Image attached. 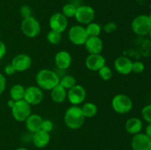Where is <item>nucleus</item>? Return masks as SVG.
<instances>
[{
    "label": "nucleus",
    "instance_id": "obj_1",
    "mask_svg": "<svg viewBox=\"0 0 151 150\" xmlns=\"http://www.w3.org/2000/svg\"><path fill=\"white\" fill-rule=\"evenodd\" d=\"M60 76L57 73L50 69H44L37 73L35 80L41 89L51 91L60 83Z\"/></svg>",
    "mask_w": 151,
    "mask_h": 150
},
{
    "label": "nucleus",
    "instance_id": "obj_2",
    "mask_svg": "<svg viewBox=\"0 0 151 150\" xmlns=\"http://www.w3.org/2000/svg\"><path fill=\"white\" fill-rule=\"evenodd\" d=\"M85 119L81 107L78 105H73L69 107L64 115L65 124L71 129L81 128L85 121Z\"/></svg>",
    "mask_w": 151,
    "mask_h": 150
},
{
    "label": "nucleus",
    "instance_id": "obj_3",
    "mask_svg": "<svg viewBox=\"0 0 151 150\" xmlns=\"http://www.w3.org/2000/svg\"><path fill=\"white\" fill-rule=\"evenodd\" d=\"M131 29L137 35H148L151 29V20L147 15H140L134 18L131 22Z\"/></svg>",
    "mask_w": 151,
    "mask_h": 150
},
{
    "label": "nucleus",
    "instance_id": "obj_4",
    "mask_svg": "<svg viewBox=\"0 0 151 150\" xmlns=\"http://www.w3.org/2000/svg\"><path fill=\"white\" fill-rule=\"evenodd\" d=\"M112 107L115 112L120 114L128 113L132 110L133 101L128 96L117 94L112 99Z\"/></svg>",
    "mask_w": 151,
    "mask_h": 150
},
{
    "label": "nucleus",
    "instance_id": "obj_5",
    "mask_svg": "<svg viewBox=\"0 0 151 150\" xmlns=\"http://www.w3.org/2000/svg\"><path fill=\"white\" fill-rule=\"evenodd\" d=\"M21 29L24 35L29 38H35L41 32V25L33 16L23 19L21 24Z\"/></svg>",
    "mask_w": 151,
    "mask_h": 150
},
{
    "label": "nucleus",
    "instance_id": "obj_6",
    "mask_svg": "<svg viewBox=\"0 0 151 150\" xmlns=\"http://www.w3.org/2000/svg\"><path fill=\"white\" fill-rule=\"evenodd\" d=\"M11 110L13 117L19 122L24 121L31 114V105L24 99L16 101Z\"/></svg>",
    "mask_w": 151,
    "mask_h": 150
},
{
    "label": "nucleus",
    "instance_id": "obj_7",
    "mask_svg": "<svg viewBox=\"0 0 151 150\" xmlns=\"http://www.w3.org/2000/svg\"><path fill=\"white\" fill-rule=\"evenodd\" d=\"M68 35H69V41L77 46L84 45L88 38L86 28L81 25L72 26L69 29Z\"/></svg>",
    "mask_w": 151,
    "mask_h": 150
},
{
    "label": "nucleus",
    "instance_id": "obj_8",
    "mask_svg": "<svg viewBox=\"0 0 151 150\" xmlns=\"http://www.w3.org/2000/svg\"><path fill=\"white\" fill-rule=\"evenodd\" d=\"M75 17L77 21L80 24H88L94 21L95 17V11L91 6L81 5L77 8Z\"/></svg>",
    "mask_w": 151,
    "mask_h": 150
},
{
    "label": "nucleus",
    "instance_id": "obj_9",
    "mask_svg": "<svg viewBox=\"0 0 151 150\" xmlns=\"http://www.w3.org/2000/svg\"><path fill=\"white\" fill-rule=\"evenodd\" d=\"M44 94L38 86H29L25 88L24 99L30 105H37L42 101Z\"/></svg>",
    "mask_w": 151,
    "mask_h": 150
},
{
    "label": "nucleus",
    "instance_id": "obj_10",
    "mask_svg": "<svg viewBox=\"0 0 151 150\" xmlns=\"http://www.w3.org/2000/svg\"><path fill=\"white\" fill-rule=\"evenodd\" d=\"M86 97V91L84 87L81 85H75L68 91L67 98L69 102L73 105H78L84 101Z\"/></svg>",
    "mask_w": 151,
    "mask_h": 150
},
{
    "label": "nucleus",
    "instance_id": "obj_11",
    "mask_svg": "<svg viewBox=\"0 0 151 150\" xmlns=\"http://www.w3.org/2000/svg\"><path fill=\"white\" fill-rule=\"evenodd\" d=\"M49 24L51 28V30L62 33L67 28V18L62 13H56L50 17Z\"/></svg>",
    "mask_w": 151,
    "mask_h": 150
},
{
    "label": "nucleus",
    "instance_id": "obj_12",
    "mask_svg": "<svg viewBox=\"0 0 151 150\" xmlns=\"http://www.w3.org/2000/svg\"><path fill=\"white\" fill-rule=\"evenodd\" d=\"M131 147L133 150H151V138L142 132L136 134L131 141Z\"/></svg>",
    "mask_w": 151,
    "mask_h": 150
},
{
    "label": "nucleus",
    "instance_id": "obj_13",
    "mask_svg": "<svg viewBox=\"0 0 151 150\" xmlns=\"http://www.w3.org/2000/svg\"><path fill=\"white\" fill-rule=\"evenodd\" d=\"M11 64L16 71H25L30 68L32 65V59L27 54H19L13 57Z\"/></svg>",
    "mask_w": 151,
    "mask_h": 150
},
{
    "label": "nucleus",
    "instance_id": "obj_14",
    "mask_svg": "<svg viewBox=\"0 0 151 150\" xmlns=\"http://www.w3.org/2000/svg\"><path fill=\"white\" fill-rule=\"evenodd\" d=\"M87 69L93 71H98L106 66V59L100 54H90L86 59Z\"/></svg>",
    "mask_w": 151,
    "mask_h": 150
},
{
    "label": "nucleus",
    "instance_id": "obj_15",
    "mask_svg": "<svg viewBox=\"0 0 151 150\" xmlns=\"http://www.w3.org/2000/svg\"><path fill=\"white\" fill-rule=\"evenodd\" d=\"M133 62L131 59L125 56H120L114 60V69L119 74L122 75L129 74L132 72Z\"/></svg>",
    "mask_w": 151,
    "mask_h": 150
},
{
    "label": "nucleus",
    "instance_id": "obj_16",
    "mask_svg": "<svg viewBox=\"0 0 151 150\" xmlns=\"http://www.w3.org/2000/svg\"><path fill=\"white\" fill-rule=\"evenodd\" d=\"M27 129L31 133H35L41 129L43 119L38 114H30L24 121Z\"/></svg>",
    "mask_w": 151,
    "mask_h": 150
},
{
    "label": "nucleus",
    "instance_id": "obj_17",
    "mask_svg": "<svg viewBox=\"0 0 151 150\" xmlns=\"http://www.w3.org/2000/svg\"><path fill=\"white\" fill-rule=\"evenodd\" d=\"M84 45L89 54H100L103 48V43L100 37H88Z\"/></svg>",
    "mask_w": 151,
    "mask_h": 150
},
{
    "label": "nucleus",
    "instance_id": "obj_18",
    "mask_svg": "<svg viewBox=\"0 0 151 150\" xmlns=\"http://www.w3.org/2000/svg\"><path fill=\"white\" fill-rule=\"evenodd\" d=\"M55 63L59 69H67L72 64V56L68 51H60L55 57Z\"/></svg>",
    "mask_w": 151,
    "mask_h": 150
},
{
    "label": "nucleus",
    "instance_id": "obj_19",
    "mask_svg": "<svg viewBox=\"0 0 151 150\" xmlns=\"http://www.w3.org/2000/svg\"><path fill=\"white\" fill-rule=\"evenodd\" d=\"M50 133L42 129L33 133V135H32V142L37 148L41 149L47 146L50 143Z\"/></svg>",
    "mask_w": 151,
    "mask_h": 150
},
{
    "label": "nucleus",
    "instance_id": "obj_20",
    "mask_svg": "<svg viewBox=\"0 0 151 150\" xmlns=\"http://www.w3.org/2000/svg\"><path fill=\"white\" fill-rule=\"evenodd\" d=\"M125 127L128 133L134 135L141 132L143 127V123L139 118L133 117L127 120Z\"/></svg>",
    "mask_w": 151,
    "mask_h": 150
},
{
    "label": "nucleus",
    "instance_id": "obj_21",
    "mask_svg": "<svg viewBox=\"0 0 151 150\" xmlns=\"http://www.w3.org/2000/svg\"><path fill=\"white\" fill-rule=\"evenodd\" d=\"M67 97L66 90L58 84L51 90V98L56 103H61L66 100Z\"/></svg>",
    "mask_w": 151,
    "mask_h": 150
},
{
    "label": "nucleus",
    "instance_id": "obj_22",
    "mask_svg": "<svg viewBox=\"0 0 151 150\" xmlns=\"http://www.w3.org/2000/svg\"><path fill=\"white\" fill-rule=\"evenodd\" d=\"M24 87L20 84H16V85H13L10 90V98L11 99L14 100L15 101H20V100L24 99Z\"/></svg>",
    "mask_w": 151,
    "mask_h": 150
},
{
    "label": "nucleus",
    "instance_id": "obj_23",
    "mask_svg": "<svg viewBox=\"0 0 151 150\" xmlns=\"http://www.w3.org/2000/svg\"><path fill=\"white\" fill-rule=\"evenodd\" d=\"M83 114L85 118H92L97 113V107L95 104L91 102L85 103L81 107Z\"/></svg>",
    "mask_w": 151,
    "mask_h": 150
},
{
    "label": "nucleus",
    "instance_id": "obj_24",
    "mask_svg": "<svg viewBox=\"0 0 151 150\" xmlns=\"http://www.w3.org/2000/svg\"><path fill=\"white\" fill-rule=\"evenodd\" d=\"M85 28L88 37H99L101 32V26L98 24L94 22L87 24V26Z\"/></svg>",
    "mask_w": 151,
    "mask_h": 150
},
{
    "label": "nucleus",
    "instance_id": "obj_25",
    "mask_svg": "<svg viewBox=\"0 0 151 150\" xmlns=\"http://www.w3.org/2000/svg\"><path fill=\"white\" fill-rule=\"evenodd\" d=\"M60 84L66 90H69L76 85V79L72 75H65L60 79Z\"/></svg>",
    "mask_w": 151,
    "mask_h": 150
},
{
    "label": "nucleus",
    "instance_id": "obj_26",
    "mask_svg": "<svg viewBox=\"0 0 151 150\" xmlns=\"http://www.w3.org/2000/svg\"><path fill=\"white\" fill-rule=\"evenodd\" d=\"M77 8H78V7H76L75 4H72V3H68V4H65L62 8V13L66 18L75 17Z\"/></svg>",
    "mask_w": 151,
    "mask_h": 150
},
{
    "label": "nucleus",
    "instance_id": "obj_27",
    "mask_svg": "<svg viewBox=\"0 0 151 150\" xmlns=\"http://www.w3.org/2000/svg\"><path fill=\"white\" fill-rule=\"evenodd\" d=\"M47 41L50 43L51 44H53V45H55V44H59L61 41L62 35L61 33L60 32H55V31L50 30V32L47 34Z\"/></svg>",
    "mask_w": 151,
    "mask_h": 150
},
{
    "label": "nucleus",
    "instance_id": "obj_28",
    "mask_svg": "<svg viewBox=\"0 0 151 150\" xmlns=\"http://www.w3.org/2000/svg\"><path fill=\"white\" fill-rule=\"evenodd\" d=\"M100 78L105 81H108L112 77V71L109 66H104L98 71Z\"/></svg>",
    "mask_w": 151,
    "mask_h": 150
},
{
    "label": "nucleus",
    "instance_id": "obj_29",
    "mask_svg": "<svg viewBox=\"0 0 151 150\" xmlns=\"http://www.w3.org/2000/svg\"><path fill=\"white\" fill-rule=\"evenodd\" d=\"M142 116L143 119L147 123H151V104L145 106L142 110Z\"/></svg>",
    "mask_w": 151,
    "mask_h": 150
},
{
    "label": "nucleus",
    "instance_id": "obj_30",
    "mask_svg": "<svg viewBox=\"0 0 151 150\" xmlns=\"http://www.w3.org/2000/svg\"><path fill=\"white\" fill-rule=\"evenodd\" d=\"M19 13H20L21 17L23 18V19L32 16V9L28 5H23L22 7H21Z\"/></svg>",
    "mask_w": 151,
    "mask_h": 150
},
{
    "label": "nucleus",
    "instance_id": "obj_31",
    "mask_svg": "<svg viewBox=\"0 0 151 150\" xmlns=\"http://www.w3.org/2000/svg\"><path fill=\"white\" fill-rule=\"evenodd\" d=\"M145 64L141 61L133 62L132 64V71L134 73L139 74L144 71Z\"/></svg>",
    "mask_w": 151,
    "mask_h": 150
},
{
    "label": "nucleus",
    "instance_id": "obj_32",
    "mask_svg": "<svg viewBox=\"0 0 151 150\" xmlns=\"http://www.w3.org/2000/svg\"><path fill=\"white\" fill-rule=\"evenodd\" d=\"M53 129V123L52 121L49 119L43 120L42 124H41V129L44 131H46L47 132H50Z\"/></svg>",
    "mask_w": 151,
    "mask_h": 150
},
{
    "label": "nucleus",
    "instance_id": "obj_33",
    "mask_svg": "<svg viewBox=\"0 0 151 150\" xmlns=\"http://www.w3.org/2000/svg\"><path fill=\"white\" fill-rule=\"evenodd\" d=\"M116 27L117 26L114 22H109V23H107L104 25V30L107 33H111V32H113L114 31L116 30Z\"/></svg>",
    "mask_w": 151,
    "mask_h": 150
},
{
    "label": "nucleus",
    "instance_id": "obj_34",
    "mask_svg": "<svg viewBox=\"0 0 151 150\" xmlns=\"http://www.w3.org/2000/svg\"><path fill=\"white\" fill-rule=\"evenodd\" d=\"M16 72V69H15V68L13 67V66L11 64V63H10V64L7 65V66L4 67V73H5L7 75H8V76H12V75L14 74Z\"/></svg>",
    "mask_w": 151,
    "mask_h": 150
},
{
    "label": "nucleus",
    "instance_id": "obj_35",
    "mask_svg": "<svg viewBox=\"0 0 151 150\" xmlns=\"http://www.w3.org/2000/svg\"><path fill=\"white\" fill-rule=\"evenodd\" d=\"M6 88V79L2 74L0 73V95L3 94Z\"/></svg>",
    "mask_w": 151,
    "mask_h": 150
},
{
    "label": "nucleus",
    "instance_id": "obj_36",
    "mask_svg": "<svg viewBox=\"0 0 151 150\" xmlns=\"http://www.w3.org/2000/svg\"><path fill=\"white\" fill-rule=\"evenodd\" d=\"M6 51H7V49H6L5 44L4 42L0 41V60L5 55Z\"/></svg>",
    "mask_w": 151,
    "mask_h": 150
},
{
    "label": "nucleus",
    "instance_id": "obj_37",
    "mask_svg": "<svg viewBox=\"0 0 151 150\" xmlns=\"http://www.w3.org/2000/svg\"><path fill=\"white\" fill-rule=\"evenodd\" d=\"M145 134L147 135H148V136L151 138V123L148 124H147V126H146Z\"/></svg>",
    "mask_w": 151,
    "mask_h": 150
},
{
    "label": "nucleus",
    "instance_id": "obj_38",
    "mask_svg": "<svg viewBox=\"0 0 151 150\" xmlns=\"http://www.w3.org/2000/svg\"><path fill=\"white\" fill-rule=\"evenodd\" d=\"M15 102H16V101H15L14 100L10 99L8 101H7V106H8L9 107H10V108H12V107L14 106Z\"/></svg>",
    "mask_w": 151,
    "mask_h": 150
},
{
    "label": "nucleus",
    "instance_id": "obj_39",
    "mask_svg": "<svg viewBox=\"0 0 151 150\" xmlns=\"http://www.w3.org/2000/svg\"><path fill=\"white\" fill-rule=\"evenodd\" d=\"M16 150H27L26 148H23V147H20V148L16 149Z\"/></svg>",
    "mask_w": 151,
    "mask_h": 150
},
{
    "label": "nucleus",
    "instance_id": "obj_40",
    "mask_svg": "<svg viewBox=\"0 0 151 150\" xmlns=\"http://www.w3.org/2000/svg\"><path fill=\"white\" fill-rule=\"evenodd\" d=\"M149 35H150V38H151V29H150V32H149Z\"/></svg>",
    "mask_w": 151,
    "mask_h": 150
},
{
    "label": "nucleus",
    "instance_id": "obj_41",
    "mask_svg": "<svg viewBox=\"0 0 151 150\" xmlns=\"http://www.w3.org/2000/svg\"><path fill=\"white\" fill-rule=\"evenodd\" d=\"M149 17H150V20H151V12H150V15H149Z\"/></svg>",
    "mask_w": 151,
    "mask_h": 150
}]
</instances>
